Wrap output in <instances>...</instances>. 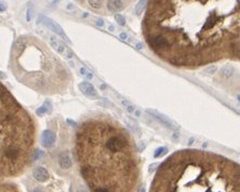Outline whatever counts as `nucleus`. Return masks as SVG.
I'll list each match as a JSON object with an SVG mask.
<instances>
[{
  "instance_id": "nucleus-1",
  "label": "nucleus",
  "mask_w": 240,
  "mask_h": 192,
  "mask_svg": "<svg viewBox=\"0 0 240 192\" xmlns=\"http://www.w3.org/2000/svg\"><path fill=\"white\" fill-rule=\"evenodd\" d=\"M37 22H38V24L44 25L47 28L50 29V30H52L54 33H56V35H58L60 37H62L63 39H64L65 41L67 42V43H71V40H69V38L67 37V35L65 33V31L63 30V28L58 23H56V22L52 21L51 19H49V17L44 16V15H42V14L38 15Z\"/></svg>"
},
{
  "instance_id": "nucleus-2",
  "label": "nucleus",
  "mask_w": 240,
  "mask_h": 192,
  "mask_svg": "<svg viewBox=\"0 0 240 192\" xmlns=\"http://www.w3.org/2000/svg\"><path fill=\"white\" fill-rule=\"evenodd\" d=\"M126 145L127 141L122 136H119V135H112L106 141V148L110 152H119V151L123 150L126 148Z\"/></svg>"
},
{
  "instance_id": "nucleus-3",
  "label": "nucleus",
  "mask_w": 240,
  "mask_h": 192,
  "mask_svg": "<svg viewBox=\"0 0 240 192\" xmlns=\"http://www.w3.org/2000/svg\"><path fill=\"white\" fill-rule=\"evenodd\" d=\"M146 111H147V114H150L153 118H155L156 120H158L160 123H162L164 126H167V127L171 128V130H178V125L175 123V122L173 120H171L169 117L164 116V114H161V112L157 111V110H155V109H147Z\"/></svg>"
},
{
  "instance_id": "nucleus-4",
  "label": "nucleus",
  "mask_w": 240,
  "mask_h": 192,
  "mask_svg": "<svg viewBox=\"0 0 240 192\" xmlns=\"http://www.w3.org/2000/svg\"><path fill=\"white\" fill-rule=\"evenodd\" d=\"M48 38H49V42H50V44H51V47L55 50L58 53H60L61 55L65 56L66 58H72V56H74V53H72V50L69 48H67L64 43L58 41L56 38H54L53 36H50V35L48 36Z\"/></svg>"
},
{
  "instance_id": "nucleus-5",
  "label": "nucleus",
  "mask_w": 240,
  "mask_h": 192,
  "mask_svg": "<svg viewBox=\"0 0 240 192\" xmlns=\"http://www.w3.org/2000/svg\"><path fill=\"white\" fill-rule=\"evenodd\" d=\"M148 42H149V44L156 50H164V49H168L170 47L168 39L162 37V36H160V35L151 37L150 39H148Z\"/></svg>"
},
{
  "instance_id": "nucleus-6",
  "label": "nucleus",
  "mask_w": 240,
  "mask_h": 192,
  "mask_svg": "<svg viewBox=\"0 0 240 192\" xmlns=\"http://www.w3.org/2000/svg\"><path fill=\"white\" fill-rule=\"evenodd\" d=\"M78 87H79V90L82 92V94H85L87 97H90V98H97V91L91 83L87 82V81H82V82L79 83Z\"/></svg>"
},
{
  "instance_id": "nucleus-7",
  "label": "nucleus",
  "mask_w": 240,
  "mask_h": 192,
  "mask_svg": "<svg viewBox=\"0 0 240 192\" xmlns=\"http://www.w3.org/2000/svg\"><path fill=\"white\" fill-rule=\"evenodd\" d=\"M56 136L52 131L50 130H46L42 132L41 134V145L46 148H50L52 147L55 143Z\"/></svg>"
},
{
  "instance_id": "nucleus-8",
  "label": "nucleus",
  "mask_w": 240,
  "mask_h": 192,
  "mask_svg": "<svg viewBox=\"0 0 240 192\" xmlns=\"http://www.w3.org/2000/svg\"><path fill=\"white\" fill-rule=\"evenodd\" d=\"M33 176H34V178H35V179L39 182H46L47 180L49 179L48 171H47L44 167H41V166H39V167L34 169Z\"/></svg>"
},
{
  "instance_id": "nucleus-9",
  "label": "nucleus",
  "mask_w": 240,
  "mask_h": 192,
  "mask_svg": "<svg viewBox=\"0 0 240 192\" xmlns=\"http://www.w3.org/2000/svg\"><path fill=\"white\" fill-rule=\"evenodd\" d=\"M58 164L62 168L64 169H68L72 167V159L69 157V154L67 152H62L60 155H58Z\"/></svg>"
},
{
  "instance_id": "nucleus-10",
  "label": "nucleus",
  "mask_w": 240,
  "mask_h": 192,
  "mask_svg": "<svg viewBox=\"0 0 240 192\" xmlns=\"http://www.w3.org/2000/svg\"><path fill=\"white\" fill-rule=\"evenodd\" d=\"M107 8L112 12H119V11L123 10L124 4L123 2L119 1V0H110V1H107Z\"/></svg>"
},
{
  "instance_id": "nucleus-11",
  "label": "nucleus",
  "mask_w": 240,
  "mask_h": 192,
  "mask_svg": "<svg viewBox=\"0 0 240 192\" xmlns=\"http://www.w3.org/2000/svg\"><path fill=\"white\" fill-rule=\"evenodd\" d=\"M52 111V105H51V101L50 100H46L44 104L42 106H40L37 110H36V114L38 116H42L44 114H50Z\"/></svg>"
},
{
  "instance_id": "nucleus-12",
  "label": "nucleus",
  "mask_w": 240,
  "mask_h": 192,
  "mask_svg": "<svg viewBox=\"0 0 240 192\" xmlns=\"http://www.w3.org/2000/svg\"><path fill=\"white\" fill-rule=\"evenodd\" d=\"M124 121H126V123L128 124L129 127H130L131 130H132L133 132L137 135V136H141V130H140V127H139V125H137L136 122L133 120V119H131L130 117H128L127 119H124Z\"/></svg>"
},
{
  "instance_id": "nucleus-13",
  "label": "nucleus",
  "mask_w": 240,
  "mask_h": 192,
  "mask_svg": "<svg viewBox=\"0 0 240 192\" xmlns=\"http://www.w3.org/2000/svg\"><path fill=\"white\" fill-rule=\"evenodd\" d=\"M233 74H234V68H233L232 66L226 65V66L222 67V69H221L222 77H224V78H229V77H232Z\"/></svg>"
},
{
  "instance_id": "nucleus-14",
  "label": "nucleus",
  "mask_w": 240,
  "mask_h": 192,
  "mask_svg": "<svg viewBox=\"0 0 240 192\" xmlns=\"http://www.w3.org/2000/svg\"><path fill=\"white\" fill-rule=\"evenodd\" d=\"M167 152H168V148H167V147H160V148H157L155 150L154 157H155V158H160V157H162V155L166 154Z\"/></svg>"
},
{
  "instance_id": "nucleus-15",
  "label": "nucleus",
  "mask_w": 240,
  "mask_h": 192,
  "mask_svg": "<svg viewBox=\"0 0 240 192\" xmlns=\"http://www.w3.org/2000/svg\"><path fill=\"white\" fill-rule=\"evenodd\" d=\"M145 6H146V1H139L137 4L135 6L134 11L137 15H140L141 13H143V10L145 9Z\"/></svg>"
},
{
  "instance_id": "nucleus-16",
  "label": "nucleus",
  "mask_w": 240,
  "mask_h": 192,
  "mask_svg": "<svg viewBox=\"0 0 240 192\" xmlns=\"http://www.w3.org/2000/svg\"><path fill=\"white\" fill-rule=\"evenodd\" d=\"M79 70H80V74H82L83 77H85L87 79H89V80H92V79H93V74L88 70V69H85V67H80Z\"/></svg>"
},
{
  "instance_id": "nucleus-17",
  "label": "nucleus",
  "mask_w": 240,
  "mask_h": 192,
  "mask_svg": "<svg viewBox=\"0 0 240 192\" xmlns=\"http://www.w3.org/2000/svg\"><path fill=\"white\" fill-rule=\"evenodd\" d=\"M115 20H116L117 23H118L120 26H124V24H126V20H124V17L122 16L121 14H116V15H115Z\"/></svg>"
},
{
  "instance_id": "nucleus-18",
  "label": "nucleus",
  "mask_w": 240,
  "mask_h": 192,
  "mask_svg": "<svg viewBox=\"0 0 240 192\" xmlns=\"http://www.w3.org/2000/svg\"><path fill=\"white\" fill-rule=\"evenodd\" d=\"M122 104H123V105L124 106H126V108H127V110H128V111L129 112H135V108L134 107H133V106L132 105H131V104H129L128 103V101H126V100H123V99H122Z\"/></svg>"
},
{
  "instance_id": "nucleus-19",
  "label": "nucleus",
  "mask_w": 240,
  "mask_h": 192,
  "mask_svg": "<svg viewBox=\"0 0 240 192\" xmlns=\"http://www.w3.org/2000/svg\"><path fill=\"white\" fill-rule=\"evenodd\" d=\"M89 4L92 7V8L99 9V8H101V6H102V1H95V0H90V1H89Z\"/></svg>"
},
{
  "instance_id": "nucleus-20",
  "label": "nucleus",
  "mask_w": 240,
  "mask_h": 192,
  "mask_svg": "<svg viewBox=\"0 0 240 192\" xmlns=\"http://www.w3.org/2000/svg\"><path fill=\"white\" fill-rule=\"evenodd\" d=\"M216 71V66H209L207 69L205 70V72H207V74H214V72Z\"/></svg>"
},
{
  "instance_id": "nucleus-21",
  "label": "nucleus",
  "mask_w": 240,
  "mask_h": 192,
  "mask_svg": "<svg viewBox=\"0 0 240 192\" xmlns=\"http://www.w3.org/2000/svg\"><path fill=\"white\" fill-rule=\"evenodd\" d=\"M31 9H30V7H28V9H27V12H26V19H27V21L28 22H30V20H31V16H33V14H31Z\"/></svg>"
},
{
  "instance_id": "nucleus-22",
  "label": "nucleus",
  "mask_w": 240,
  "mask_h": 192,
  "mask_svg": "<svg viewBox=\"0 0 240 192\" xmlns=\"http://www.w3.org/2000/svg\"><path fill=\"white\" fill-rule=\"evenodd\" d=\"M42 155H44V152L41 150H37L35 152V154H34V160H37L38 158H41Z\"/></svg>"
},
{
  "instance_id": "nucleus-23",
  "label": "nucleus",
  "mask_w": 240,
  "mask_h": 192,
  "mask_svg": "<svg viewBox=\"0 0 240 192\" xmlns=\"http://www.w3.org/2000/svg\"><path fill=\"white\" fill-rule=\"evenodd\" d=\"M119 37H120V39L123 40V41H128V40H129V36L127 35L126 33H121L119 35Z\"/></svg>"
},
{
  "instance_id": "nucleus-24",
  "label": "nucleus",
  "mask_w": 240,
  "mask_h": 192,
  "mask_svg": "<svg viewBox=\"0 0 240 192\" xmlns=\"http://www.w3.org/2000/svg\"><path fill=\"white\" fill-rule=\"evenodd\" d=\"M74 192H87V190L83 186L79 185V186H77V190H74Z\"/></svg>"
},
{
  "instance_id": "nucleus-25",
  "label": "nucleus",
  "mask_w": 240,
  "mask_h": 192,
  "mask_svg": "<svg viewBox=\"0 0 240 192\" xmlns=\"http://www.w3.org/2000/svg\"><path fill=\"white\" fill-rule=\"evenodd\" d=\"M133 44H134V48L136 49V50H141L142 48H143V44H142L141 42L134 41V42H133Z\"/></svg>"
},
{
  "instance_id": "nucleus-26",
  "label": "nucleus",
  "mask_w": 240,
  "mask_h": 192,
  "mask_svg": "<svg viewBox=\"0 0 240 192\" xmlns=\"http://www.w3.org/2000/svg\"><path fill=\"white\" fill-rule=\"evenodd\" d=\"M158 166V164L157 163H154V164H151L150 166H149V173H153V172H155V169H156V167Z\"/></svg>"
},
{
  "instance_id": "nucleus-27",
  "label": "nucleus",
  "mask_w": 240,
  "mask_h": 192,
  "mask_svg": "<svg viewBox=\"0 0 240 192\" xmlns=\"http://www.w3.org/2000/svg\"><path fill=\"white\" fill-rule=\"evenodd\" d=\"M31 192H46V191H44V189L41 188V187H36V188H34L33 190H31Z\"/></svg>"
},
{
  "instance_id": "nucleus-28",
  "label": "nucleus",
  "mask_w": 240,
  "mask_h": 192,
  "mask_svg": "<svg viewBox=\"0 0 240 192\" xmlns=\"http://www.w3.org/2000/svg\"><path fill=\"white\" fill-rule=\"evenodd\" d=\"M95 24L97 25V26H99V27H103V26H104V22H103V20H102V19L96 20Z\"/></svg>"
},
{
  "instance_id": "nucleus-29",
  "label": "nucleus",
  "mask_w": 240,
  "mask_h": 192,
  "mask_svg": "<svg viewBox=\"0 0 240 192\" xmlns=\"http://www.w3.org/2000/svg\"><path fill=\"white\" fill-rule=\"evenodd\" d=\"M95 192H109V191H108L107 189H105V188H99V189H96Z\"/></svg>"
},
{
  "instance_id": "nucleus-30",
  "label": "nucleus",
  "mask_w": 240,
  "mask_h": 192,
  "mask_svg": "<svg viewBox=\"0 0 240 192\" xmlns=\"http://www.w3.org/2000/svg\"><path fill=\"white\" fill-rule=\"evenodd\" d=\"M67 123H69V124H71L72 126H75V125H76V122L72 121L71 119H67Z\"/></svg>"
},
{
  "instance_id": "nucleus-31",
  "label": "nucleus",
  "mask_w": 240,
  "mask_h": 192,
  "mask_svg": "<svg viewBox=\"0 0 240 192\" xmlns=\"http://www.w3.org/2000/svg\"><path fill=\"white\" fill-rule=\"evenodd\" d=\"M134 114H135V116H136V117H140V114H141V112H140L139 110H136V111H135Z\"/></svg>"
},
{
  "instance_id": "nucleus-32",
  "label": "nucleus",
  "mask_w": 240,
  "mask_h": 192,
  "mask_svg": "<svg viewBox=\"0 0 240 192\" xmlns=\"http://www.w3.org/2000/svg\"><path fill=\"white\" fill-rule=\"evenodd\" d=\"M72 8H74V6H72V4H69V6H67V9H68V10H71V9H72Z\"/></svg>"
},
{
  "instance_id": "nucleus-33",
  "label": "nucleus",
  "mask_w": 240,
  "mask_h": 192,
  "mask_svg": "<svg viewBox=\"0 0 240 192\" xmlns=\"http://www.w3.org/2000/svg\"><path fill=\"white\" fill-rule=\"evenodd\" d=\"M109 29H110V30H114V26H113V25H109Z\"/></svg>"
},
{
  "instance_id": "nucleus-34",
  "label": "nucleus",
  "mask_w": 240,
  "mask_h": 192,
  "mask_svg": "<svg viewBox=\"0 0 240 192\" xmlns=\"http://www.w3.org/2000/svg\"><path fill=\"white\" fill-rule=\"evenodd\" d=\"M139 192H145V189H144V188H141V189L139 190Z\"/></svg>"
},
{
  "instance_id": "nucleus-35",
  "label": "nucleus",
  "mask_w": 240,
  "mask_h": 192,
  "mask_svg": "<svg viewBox=\"0 0 240 192\" xmlns=\"http://www.w3.org/2000/svg\"><path fill=\"white\" fill-rule=\"evenodd\" d=\"M237 98H238V100L240 101V94H239V95H238V97H237Z\"/></svg>"
}]
</instances>
